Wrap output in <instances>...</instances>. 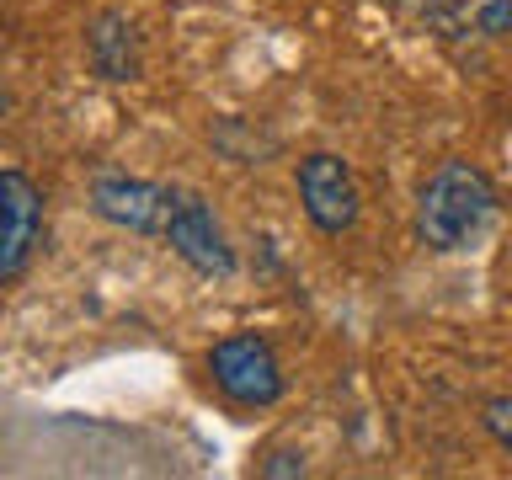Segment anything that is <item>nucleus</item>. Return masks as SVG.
<instances>
[{
	"mask_svg": "<svg viewBox=\"0 0 512 480\" xmlns=\"http://www.w3.org/2000/svg\"><path fill=\"white\" fill-rule=\"evenodd\" d=\"M496 214V192L486 182V171H475L470 160H448V166L422 187V240L432 251H464L470 240L486 235V224Z\"/></svg>",
	"mask_w": 512,
	"mask_h": 480,
	"instance_id": "nucleus-1",
	"label": "nucleus"
},
{
	"mask_svg": "<svg viewBox=\"0 0 512 480\" xmlns=\"http://www.w3.org/2000/svg\"><path fill=\"white\" fill-rule=\"evenodd\" d=\"M208 374L235 406H272L283 395V368H278V352H272L256 331H235L214 342L208 352Z\"/></svg>",
	"mask_w": 512,
	"mask_h": 480,
	"instance_id": "nucleus-2",
	"label": "nucleus"
},
{
	"mask_svg": "<svg viewBox=\"0 0 512 480\" xmlns=\"http://www.w3.org/2000/svg\"><path fill=\"white\" fill-rule=\"evenodd\" d=\"M43 240V192L27 171H0V283L22 278Z\"/></svg>",
	"mask_w": 512,
	"mask_h": 480,
	"instance_id": "nucleus-3",
	"label": "nucleus"
},
{
	"mask_svg": "<svg viewBox=\"0 0 512 480\" xmlns=\"http://www.w3.org/2000/svg\"><path fill=\"white\" fill-rule=\"evenodd\" d=\"M160 235H166L171 251L182 256L192 272H203V278H230V272H235L230 240H224L214 208H208L198 192H176L171 219H166V230H160Z\"/></svg>",
	"mask_w": 512,
	"mask_h": 480,
	"instance_id": "nucleus-4",
	"label": "nucleus"
},
{
	"mask_svg": "<svg viewBox=\"0 0 512 480\" xmlns=\"http://www.w3.org/2000/svg\"><path fill=\"white\" fill-rule=\"evenodd\" d=\"M182 187L166 182H144V176H96L91 182V208L107 224H123L134 235H160L171 219V203Z\"/></svg>",
	"mask_w": 512,
	"mask_h": 480,
	"instance_id": "nucleus-5",
	"label": "nucleus"
},
{
	"mask_svg": "<svg viewBox=\"0 0 512 480\" xmlns=\"http://www.w3.org/2000/svg\"><path fill=\"white\" fill-rule=\"evenodd\" d=\"M299 198H304L310 224L326 235H342L358 219V182H352V171L336 155H304L299 160Z\"/></svg>",
	"mask_w": 512,
	"mask_h": 480,
	"instance_id": "nucleus-6",
	"label": "nucleus"
},
{
	"mask_svg": "<svg viewBox=\"0 0 512 480\" xmlns=\"http://www.w3.org/2000/svg\"><path fill=\"white\" fill-rule=\"evenodd\" d=\"M86 59L102 80H134L139 75V32L128 16L102 11L86 32Z\"/></svg>",
	"mask_w": 512,
	"mask_h": 480,
	"instance_id": "nucleus-7",
	"label": "nucleus"
},
{
	"mask_svg": "<svg viewBox=\"0 0 512 480\" xmlns=\"http://www.w3.org/2000/svg\"><path fill=\"white\" fill-rule=\"evenodd\" d=\"M486 432L512 454V395H502V400H491V406H486Z\"/></svg>",
	"mask_w": 512,
	"mask_h": 480,
	"instance_id": "nucleus-8",
	"label": "nucleus"
},
{
	"mask_svg": "<svg viewBox=\"0 0 512 480\" xmlns=\"http://www.w3.org/2000/svg\"><path fill=\"white\" fill-rule=\"evenodd\" d=\"M480 32H491V38L512 32V0H491V6H480Z\"/></svg>",
	"mask_w": 512,
	"mask_h": 480,
	"instance_id": "nucleus-9",
	"label": "nucleus"
},
{
	"mask_svg": "<svg viewBox=\"0 0 512 480\" xmlns=\"http://www.w3.org/2000/svg\"><path fill=\"white\" fill-rule=\"evenodd\" d=\"M304 470V459L294 454H272V464H262V475H299Z\"/></svg>",
	"mask_w": 512,
	"mask_h": 480,
	"instance_id": "nucleus-10",
	"label": "nucleus"
}]
</instances>
